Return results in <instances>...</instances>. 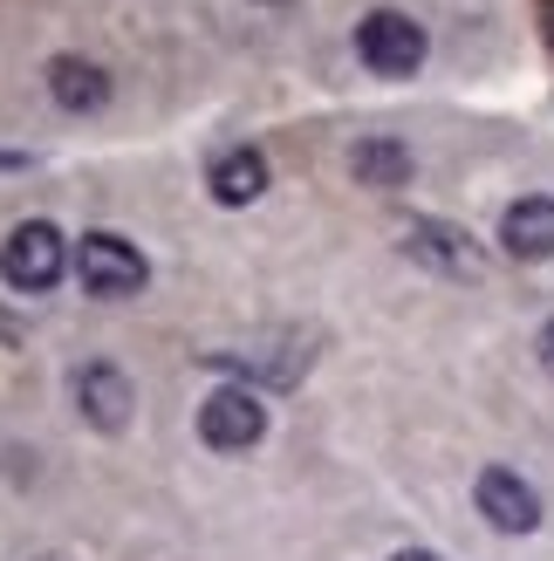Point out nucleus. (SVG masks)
Returning <instances> with one entry per match:
<instances>
[{
    "label": "nucleus",
    "instance_id": "f257e3e1",
    "mask_svg": "<svg viewBox=\"0 0 554 561\" xmlns=\"http://www.w3.org/2000/svg\"><path fill=\"white\" fill-rule=\"evenodd\" d=\"M62 267H69V247L48 219H27V227H14L8 247H0V280H8L14 295H48L55 280H62Z\"/></svg>",
    "mask_w": 554,
    "mask_h": 561
},
{
    "label": "nucleus",
    "instance_id": "f03ea898",
    "mask_svg": "<svg viewBox=\"0 0 554 561\" xmlns=\"http://www.w3.org/2000/svg\"><path fill=\"white\" fill-rule=\"evenodd\" d=\"M356 55H363L377 76H411L425 62V27L411 14H397V8H377V14H363V27H356Z\"/></svg>",
    "mask_w": 554,
    "mask_h": 561
},
{
    "label": "nucleus",
    "instance_id": "7ed1b4c3",
    "mask_svg": "<svg viewBox=\"0 0 554 561\" xmlns=\"http://www.w3.org/2000/svg\"><path fill=\"white\" fill-rule=\"evenodd\" d=\"M261 432H267V404L246 383H227L199 404V438L212 453H246V445H261Z\"/></svg>",
    "mask_w": 554,
    "mask_h": 561
},
{
    "label": "nucleus",
    "instance_id": "20e7f679",
    "mask_svg": "<svg viewBox=\"0 0 554 561\" xmlns=\"http://www.w3.org/2000/svg\"><path fill=\"white\" fill-rule=\"evenodd\" d=\"M76 267H82V288L103 295V301L137 295V288H145V274H151V267H145V254H137L130 240H117V233H82Z\"/></svg>",
    "mask_w": 554,
    "mask_h": 561
},
{
    "label": "nucleus",
    "instance_id": "39448f33",
    "mask_svg": "<svg viewBox=\"0 0 554 561\" xmlns=\"http://www.w3.org/2000/svg\"><path fill=\"white\" fill-rule=\"evenodd\" d=\"M473 500H480V514L500 527V535H534L541 527V493L520 480V472H507V466H486Z\"/></svg>",
    "mask_w": 554,
    "mask_h": 561
},
{
    "label": "nucleus",
    "instance_id": "423d86ee",
    "mask_svg": "<svg viewBox=\"0 0 554 561\" xmlns=\"http://www.w3.org/2000/svg\"><path fill=\"white\" fill-rule=\"evenodd\" d=\"M404 254L425 261V267H438V274H452V280H480L486 274V254L459 227H446V219H418V227L404 233Z\"/></svg>",
    "mask_w": 554,
    "mask_h": 561
},
{
    "label": "nucleus",
    "instance_id": "0eeeda50",
    "mask_svg": "<svg viewBox=\"0 0 554 561\" xmlns=\"http://www.w3.org/2000/svg\"><path fill=\"white\" fill-rule=\"evenodd\" d=\"M130 404H137V390H130V377L117 370V363H82L76 370V411L90 417L96 432H124Z\"/></svg>",
    "mask_w": 554,
    "mask_h": 561
},
{
    "label": "nucleus",
    "instance_id": "6e6552de",
    "mask_svg": "<svg viewBox=\"0 0 554 561\" xmlns=\"http://www.w3.org/2000/svg\"><path fill=\"white\" fill-rule=\"evenodd\" d=\"M500 247L513 261H554V199H513L500 213Z\"/></svg>",
    "mask_w": 554,
    "mask_h": 561
},
{
    "label": "nucleus",
    "instance_id": "1a4fd4ad",
    "mask_svg": "<svg viewBox=\"0 0 554 561\" xmlns=\"http://www.w3.org/2000/svg\"><path fill=\"white\" fill-rule=\"evenodd\" d=\"M48 96L62 110H76V117H90V110L109 103V76L96 62H82V55H55L48 62Z\"/></svg>",
    "mask_w": 554,
    "mask_h": 561
},
{
    "label": "nucleus",
    "instance_id": "9d476101",
    "mask_svg": "<svg viewBox=\"0 0 554 561\" xmlns=\"http://www.w3.org/2000/svg\"><path fill=\"white\" fill-rule=\"evenodd\" d=\"M206 185H212L219 206H254L261 192H267V158H261V151H227V158L212 164Z\"/></svg>",
    "mask_w": 554,
    "mask_h": 561
},
{
    "label": "nucleus",
    "instance_id": "9b49d317",
    "mask_svg": "<svg viewBox=\"0 0 554 561\" xmlns=\"http://www.w3.org/2000/svg\"><path fill=\"white\" fill-rule=\"evenodd\" d=\"M206 363H212V370H254V377H267V383H295L301 370H309V350H246V356H233V350H206Z\"/></svg>",
    "mask_w": 554,
    "mask_h": 561
},
{
    "label": "nucleus",
    "instance_id": "f8f14e48",
    "mask_svg": "<svg viewBox=\"0 0 554 561\" xmlns=\"http://www.w3.org/2000/svg\"><path fill=\"white\" fill-rule=\"evenodd\" d=\"M349 172H356V185H411V151L404 145H391V137H363V145L349 151Z\"/></svg>",
    "mask_w": 554,
    "mask_h": 561
},
{
    "label": "nucleus",
    "instance_id": "ddd939ff",
    "mask_svg": "<svg viewBox=\"0 0 554 561\" xmlns=\"http://www.w3.org/2000/svg\"><path fill=\"white\" fill-rule=\"evenodd\" d=\"M534 356H541V370H547V377H554V322H547V329H541V335H534Z\"/></svg>",
    "mask_w": 554,
    "mask_h": 561
},
{
    "label": "nucleus",
    "instance_id": "4468645a",
    "mask_svg": "<svg viewBox=\"0 0 554 561\" xmlns=\"http://www.w3.org/2000/svg\"><path fill=\"white\" fill-rule=\"evenodd\" d=\"M391 561H438V554H425V548H404V554H391Z\"/></svg>",
    "mask_w": 554,
    "mask_h": 561
},
{
    "label": "nucleus",
    "instance_id": "2eb2a0df",
    "mask_svg": "<svg viewBox=\"0 0 554 561\" xmlns=\"http://www.w3.org/2000/svg\"><path fill=\"white\" fill-rule=\"evenodd\" d=\"M48 561H55V554H48Z\"/></svg>",
    "mask_w": 554,
    "mask_h": 561
}]
</instances>
